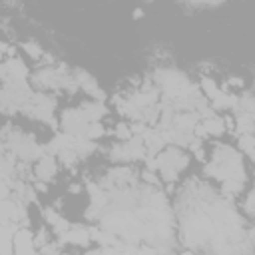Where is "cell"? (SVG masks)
I'll return each instance as SVG.
<instances>
[{
  "mask_svg": "<svg viewBox=\"0 0 255 255\" xmlns=\"http://www.w3.org/2000/svg\"><path fill=\"white\" fill-rule=\"evenodd\" d=\"M245 209H247V213H249V215L253 213V191H249V193H247V197H245Z\"/></svg>",
  "mask_w": 255,
  "mask_h": 255,
  "instance_id": "5bb4252c",
  "label": "cell"
},
{
  "mask_svg": "<svg viewBox=\"0 0 255 255\" xmlns=\"http://www.w3.org/2000/svg\"><path fill=\"white\" fill-rule=\"evenodd\" d=\"M199 92L205 96V98H213L217 92H219V86L215 84V80H211V78H201V82H199Z\"/></svg>",
  "mask_w": 255,
  "mask_h": 255,
  "instance_id": "ba28073f",
  "label": "cell"
},
{
  "mask_svg": "<svg viewBox=\"0 0 255 255\" xmlns=\"http://www.w3.org/2000/svg\"><path fill=\"white\" fill-rule=\"evenodd\" d=\"M189 165V157L177 149V147H169V149H161L155 153L153 157V169L159 171L161 179L167 183H173L177 179V175Z\"/></svg>",
  "mask_w": 255,
  "mask_h": 255,
  "instance_id": "7a4b0ae2",
  "label": "cell"
},
{
  "mask_svg": "<svg viewBox=\"0 0 255 255\" xmlns=\"http://www.w3.org/2000/svg\"><path fill=\"white\" fill-rule=\"evenodd\" d=\"M133 18H141V10H135L133 12Z\"/></svg>",
  "mask_w": 255,
  "mask_h": 255,
  "instance_id": "e0dca14e",
  "label": "cell"
},
{
  "mask_svg": "<svg viewBox=\"0 0 255 255\" xmlns=\"http://www.w3.org/2000/svg\"><path fill=\"white\" fill-rule=\"evenodd\" d=\"M229 84H231V86H241L243 82H241V78H231V80H229Z\"/></svg>",
  "mask_w": 255,
  "mask_h": 255,
  "instance_id": "9a60e30c",
  "label": "cell"
},
{
  "mask_svg": "<svg viewBox=\"0 0 255 255\" xmlns=\"http://www.w3.org/2000/svg\"><path fill=\"white\" fill-rule=\"evenodd\" d=\"M237 106V96L229 94V92H217L211 98V110H235Z\"/></svg>",
  "mask_w": 255,
  "mask_h": 255,
  "instance_id": "8992f818",
  "label": "cell"
},
{
  "mask_svg": "<svg viewBox=\"0 0 255 255\" xmlns=\"http://www.w3.org/2000/svg\"><path fill=\"white\" fill-rule=\"evenodd\" d=\"M60 237L64 243H74V245H86L90 241L88 231L80 229V227H68L64 233H60Z\"/></svg>",
  "mask_w": 255,
  "mask_h": 255,
  "instance_id": "52a82bcc",
  "label": "cell"
},
{
  "mask_svg": "<svg viewBox=\"0 0 255 255\" xmlns=\"http://www.w3.org/2000/svg\"><path fill=\"white\" fill-rule=\"evenodd\" d=\"M28 68L20 58H8L0 64V82H12V80H26Z\"/></svg>",
  "mask_w": 255,
  "mask_h": 255,
  "instance_id": "277c9868",
  "label": "cell"
},
{
  "mask_svg": "<svg viewBox=\"0 0 255 255\" xmlns=\"http://www.w3.org/2000/svg\"><path fill=\"white\" fill-rule=\"evenodd\" d=\"M114 135H116L118 139L126 141V139H129L133 133H131V128H129L128 124H118V126H116V129H114Z\"/></svg>",
  "mask_w": 255,
  "mask_h": 255,
  "instance_id": "7c38bea8",
  "label": "cell"
},
{
  "mask_svg": "<svg viewBox=\"0 0 255 255\" xmlns=\"http://www.w3.org/2000/svg\"><path fill=\"white\" fill-rule=\"evenodd\" d=\"M58 171V163H56V157L52 153H42L38 159H36V167H34V175L36 179H40L42 183H48L54 179Z\"/></svg>",
  "mask_w": 255,
  "mask_h": 255,
  "instance_id": "5b68a950",
  "label": "cell"
},
{
  "mask_svg": "<svg viewBox=\"0 0 255 255\" xmlns=\"http://www.w3.org/2000/svg\"><path fill=\"white\" fill-rule=\"evenodd\" d=\"M32 88L28 80H12V82H4V86L0 88V112L2 114H16L18 110L24 108V104L30 100L32 96Z\"/></svg>",
  "mask_w": 255,
  "mask_h": 255,
  "instance_id": "3957f363",
  "label": "cell"
},
{
  "mask_svg": "<svg viewBox=\"0 0 255 255\" xmlns=\"http://www.w3.org/2000/svg\"><path fill=\"white\" fill-rule=\"evenodd\" d=\"M193 6H211V4H219V2H225V0H185Z\"/></svg>",
  "mask_w": 255,
  "mask_h": 255,
  "instance_id": "4fadbf2b",
  "label": "cell"
},
{
  "mask_svg": "<svg viewBox=\"0 0 255 255\" xmlns=\"http://www.w3.org/2000/svg\"><path fill=\"white\" fill-rule=\"evenodd\" d=\"M22 50H24L32 60H40V58L46 54L44 48H40L36 42H24V44H22Z\"/></svg>",
  "mask_w": 255,
  "mask_h": 255,
  "instance_id": "8fae6325",
  "label": "cell"
},
{
  "mask_svg": "<svg viewBox=\"0 0 255 255\" xmlns=\"http://www.w3.org/2000/svg\"><path fill=\"white\" fill-rule=\"evenodd\" d=\"M205 173L211 175V177H217L221 181H227V179H237V181H243L245 177V171H243V163H241V155L223 145V147H217L209 165H205Z\"/></svg>",
  "mask_w": 255,
  "mask_h": 255,
  "instance_id": "6da1fadb",
  "label": "cell"
},
{
  "mask_svg": "<svg viewBox=\"0 0 255 255\" xmlns=\"http://www.w3.org/2000/svg\"><path fill=\"white\" fill-rule=\"evenodd\" d=\"M6 52H8V46H6L4 42H0V58H2V56H4Z\"/></svg>",
  "mask_w": 255,
  "mask_h": 255,
  "instance_id": "2e32d148",
  "label": "cell"
},
{
  "mask_svg": "<svg viewBox=\"0 0 255 255\" xmlns=\"http://www.w3.org/2000/svg\"><path fill=\"white\" fill-rule=\"evenodd\" d=\"M104 135H106V128L102 126V122H90L88 129H86V133H84V137H88V139H92V141H96V139H100V137H104Z\"/></svg>",
  "mask_w": 255,
  "mask_h": 255,
  "instance_id": "9c48e42d",
  "label": "cell"
},
{
  "mask_svg": "<svg viewBox=\"0 0 255 255\" xmlns=\"http://www.w3.org/2000/svg\"><path fill=\"white\" fill-rule=\"evenodd\" d=\"M239 149H243L249 159L253 157V133H239Z\"/></svg>",
  "mask_w": 255,
  "mask_h": 255,
  "instance_id": "30bf717a",
  "label": "cell"
}]
</instances>
